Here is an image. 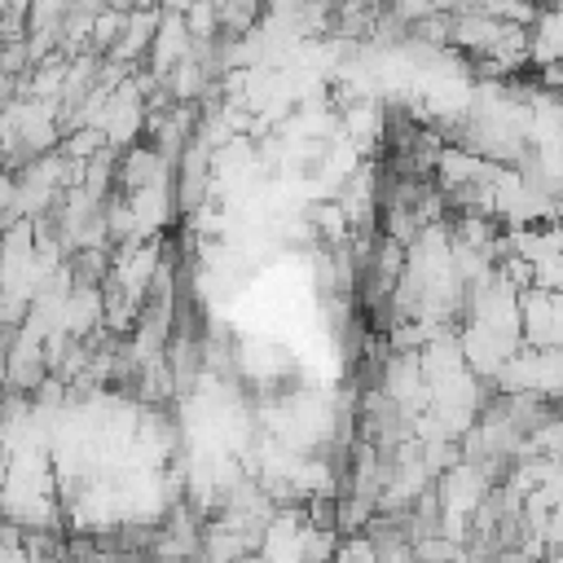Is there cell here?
Here are the masks:
<instances>
[{
  "mask_svg": "<svg viewBox=\"0 0 563 563\" xmlns=\"http://www.w3.org/2000/svg\"><path fill=\"white\" fill-rule=\"evenodd\" d=\"M119 185H123L128 194L167 185V158H163L154 145H132V150H123V158H119Z\"/></svg>",
  "mask_w": 563,
  "mask_h": 563,
  "instance_id": "cell-1",
  "label": "cell"
},
{
  "mask_svg": "<svg viewBox=\"0 0 563 563\" xmlns=\"http://www.w3.org/2000/svg\"><path fill=\"white\" fill-rule=\"evenodd\" d=\"M497 40H501V22H493L484 9H462V13H453V40H449V44H457L462 53L484 57Z\"/></svg>",
  "mask_w": 563,
  "mask_h": 563,
  "instance_id": "cell-2",
  "label": "cell"
},
{
  "mask_svg": "<svg viewBox=\"0 0 563 563\" xmlns=\"http://www.w3.org/2000/svg\"><path fill=\"white\" fill-rule=\"evenodd\" d=\"M484 563H528V559H523L519 550H497V554H488Z\"/></svg>",
  "mask_w": 563,
  "mask_h": 563,
  "instance_id": "cell-3",
  "label": "cell"
}]
</instances>
